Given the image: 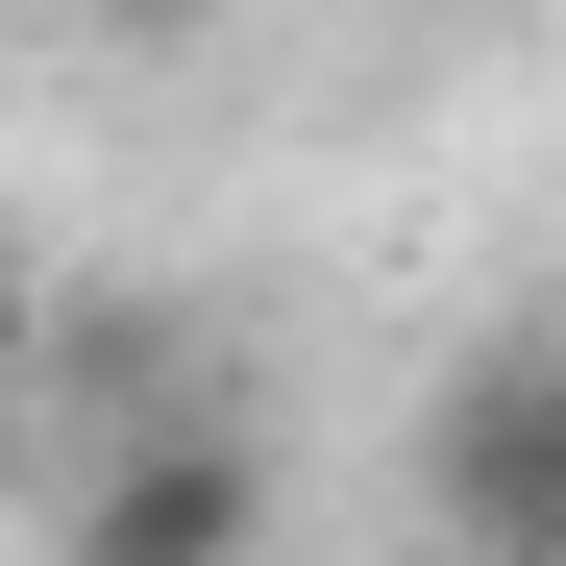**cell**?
I'll use <instances>...</instances> for the list:
<instances>
[{
    "label": "cell",
    "mask_w": 566,
    "mask_h": 566,
    "mask_svg": "<svg viewBox=\"0 0 566 566\" xmlns=\"http://www.w3.org/2000/svg\"><path fill=\"white\" fill-rule=\"evenodd\" d=\"M247 542H271V468L222 419H124L99 468H74V542L50 566H247Z\"/></svg>",
    "instance_id": "obj_1"
},
{
    "label": "cell",
    "mask_w": 566,
    "mask_h": 566,
    "mask_svg": "<svg viewBox=\"0 0 566 566\" xmlns=\"http://www.w3.org/2000/svg\"><path fill=\"white\" fill-rule=\"evenodd\" d=\"M419 468H443V517L493 542V566H566V345H493Z\"/></svg>",
    "instance_id": "obj_2"
},
{
    "label": "cell",
    "mask_w": 566,
    "mask_h": 566,
    "mask_svg": "<svg viewBox=\"0 0 566 566\" xmlns=\"http://www.w3.org/2000/svg\"><path fill=\"white\" fill-rule=\"evenodd\" d=\"M25 369H50V271L0 247V395H25Z\"/></svg>",
    "instance_id": "obj_3"
}]
</instances>
